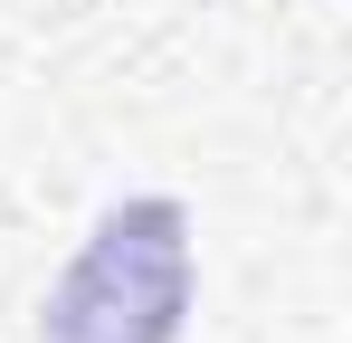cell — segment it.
<instances>
[{
    "mask_svg": "<svg viewBox=\"0 0 352 343\" xmlns=\"http://www.w3.org/2000/svg\"><path fill=\"white\" fill-rule=\"evenodd\" d=\"M190 315V210L133 191L86 229L67 277L38 305V343H181Z\"/></svg>",
    "mask_w": 352,
    "mask_h": 343,
    "instance_id": "obj_1",
    "label": "cell"
}]
</instances>
